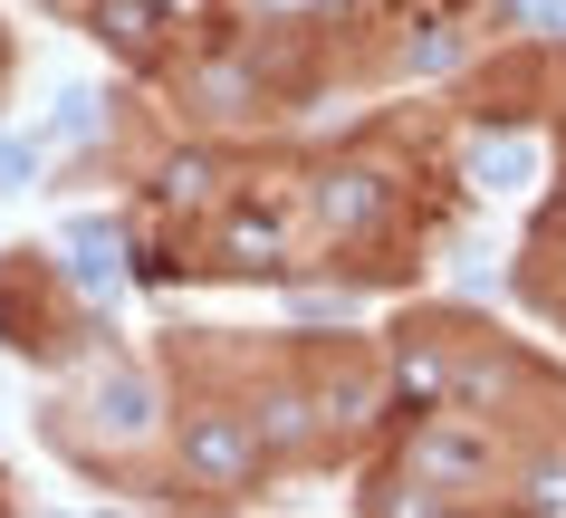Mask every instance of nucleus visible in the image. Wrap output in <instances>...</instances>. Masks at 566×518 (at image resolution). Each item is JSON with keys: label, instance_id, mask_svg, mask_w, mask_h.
Returning a JSON list of instances; mask_svg holds the SVG:
<instances>
[{"label": "nucleus", "instance_id": "423d86ee", "mask_svg": "<svg viewBox=\"0 0 566 518\" xmlns=\"http://www.w3.org/2000/svg\"><path fill=\"white\" fill-rule=\"evenodd\" d=\"M96 413H106V423H125V432H145V423H154V384H145V374H116V384L96 394Z\"/></svg>", "mask_w": 566, "mask_h": 518}, {"label": "nucleus", "instance_id": "f257e3e1", "mask_svg": "<svg viewBox=\"0 0 566 518\" xmlns=\"http://www.w3.org/2000/svg\"><path fill=\"white\" fill-rule=\"evenodd\" d=\"M250 461H260L250 423H231V413H192V423H182V471H192L202 489H240Z\"/></svg>", "mask_w": 566, "mask_h": 518}, {"label": "nucleus", "instance_id": "1a4fd4ad", "mask_svg": "<svg viewBox=\"0 0 566 518\" xmlns=\"http://www.w3.org/2000/svg\"><path fill=\"white\" fill-rule=\"evenodd\" d=\"M279 10H307V0H279Z\"/></svg>", "mask_w": 566, "mask_h": 518}, {"label": "nucleus", "instance_id": "f03ea898", "mask_svg": "<svg viewBox=\"0 0 566 518\" xmlns=\"http://www.w3.org/2000/svg\"><path fill=\"white\" fill-rule=\"evenodd\" d=\"M317 212H327V231H375L385 221V183L375 173H327L317 183Z\"/></svg>", "mask_w": 566, "mask_h": 518}, {"label": "nucleus", "instance_id": "20e7f679", "mask_svg": "<svg viewBox=\"0 0 566 518\" xmlns=\"http://www.w3.org/2000/svg\"><path fill=\"white\" fill-rule=\"evenodd\" d=\"M279 250H289V231H279V221H260V212H240L231 231H221V260H231V269H269Z\"/></svg>", "mask_w": 566, "mask_h": 518}, {"label": "nucleus", "instance_id": "39448f33", "mask_svg": "<svg viewBox=\"0 0 566 518\" xmlns=\"http://www.w3.org/2000/svg\"><path fill=\"white\" fill-rule=\"evenodd\" d=\"M67 260L96 278V288H116V260H125V241H116V221H77V241H67Z\"/></svg>", "mask_w": 566, "mask_h": 518}, {"label": "nucleus", "instance_id": "7ed1b4c3", "mask_svg": "<svg viewBox=\"0 0 566 518\" xmlns=\"http://www.w3.org/2000/svg\"><path fill=\"white\" fill-rule=\"evenodd\" d=\"M413 461H422V480H480V432H422Z\"/></svg>", "mask_w": 566, "mask_h": 518}, {"label": "nucleus", "instance_id": "0eeeda50", "mask_svg": "<svg viewBox=\"0 0 566 518\" xmlns=\"http://www.w3.org/2000/svg\"><path fill=\"white\" fill-rule=\"evenodd\" d=\"M106 39L145 49V39H154V0H106Z\"/></svg>", "mask_w": 566, "mask_h": 518}, {"label": "nucleus", "instance_id": "6e6552de", "mask_svg": "<svg viewBox=\"0 0 566 518\" xmlns=\"http://www.w3.org/2000/svg\"><path fill=\"white\" fill-rule=\"evenodd\" d=\"M480 173H490V183H518V173H528V154H518V145H490V154H480Z\"/></svg>", "mask_w": 566, "mask_h": 518}]
</instances>
